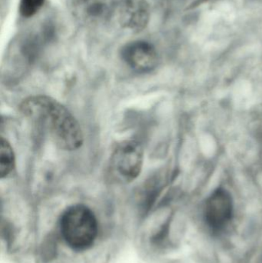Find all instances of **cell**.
<instances>
[{
    "mask_svg": "<svg viewBox=\"0 0 262 263\" xmlns=\"http://www.w3.org/2000/svg\"><path fill=\"white\" fill-rule=\"evenodd\" d=\"M20 111L46 132L58 148L74 151L83 145L84 136L73 115L52 97L32 96L23 100Z\"/></svg>",
    "mask_w": 262,
    "mask_h": 263,
    "instance_id": "6da1fadb",
    "label": "cell"
},
{
    "mask_svg": "<svg viewBox=\"0 0 262 263\" xmlns=\"http://www.w3.org/2000/svg\"><path fill=\"white\" fill-rule=\"evenodd\" d=\"M63 239L75 251H84L93 245L98 234V222L93 212L84 205L66 209L60 218Z\"/></svg>",
    "mask_w": 262,
    "mask_h": 263,
    "instance_id": "7a4b0ae2",
    "label": "cell"
},
{
    "mask_svg": "<svg viewBox=\"0 0 262 263\" xmlns=\"http://www.w3.org/2000/svg\"><path fill=\"white\" fill-rule=\"evenodd\" d=\"M143 159L144 151L140 142L123 141L112 152L109 161V176L119 183L132 182L141 173Z\"/></svg>",
    "mask_w": 262,
    "mask_h": 263,
    "instance_id": "3957f363",
    "label": "cell"
},
{
    "mask_svg": "<svg viewBox=\"0 0 262 263\" xmlns=\"http://www.w3.org/2000/svg\"><path fill=\"white\" fill-rule=\"evenodd\" d=\"M122 58L129 67L135 72H149L153 70L158 63L156 49L146 41L132 42L122 49Z\"/></svg>",
    "mask_w": 262,
    "mask_h": 263,
    "instance_id": "277c9868",
    "label": "cell"
},
{
    "mask_svg": "<svg viewBox=\"0 0 262 263\" xmlns=\"http://www.w3.org/2000/svg\"><path fill=\"white\" fill-rule=\"evenodd\" d=\"M232 213L233 204L230 194L223 189L213 192L205 208V218L208 225L215 230H220L231 220Z\"/></svg>",
    "mask_w": 262,
    "mask_h": 263,
    "instance_id": "5b68a950",
    "label": "cell"
},
{
    "mask_svg": "<svg viewBox=\"0 0 262 263\" xmlns=\"http://www.w3.org/2000/svg\"><path fill=\"white\" fill-rule=\"evenodd\" d=\"M15 166V158L10 143L4 138L0 141V176L1 179L7 177Z\"/></svg>",
    "mask_w": 262,
    "mask_h": 263,
    "instance_id": "8992f818",
    "label": "cell"
},
{
    "mask_svg": "<svg viewBox=\"0 0 262 263\" xmlns=\"http://www.w3.org/2000/svg\"><path fill=\"white\" fill-rule=\"evenodd\" d=\"M46 0H20L19 12L23 17L35 15L43 7Z\"/></svg>",
    "mask_w": 262,
    "mask_h": 263,
    "instance_id": "52a82bcc",
    "label": "cell"
}]
</instances>
